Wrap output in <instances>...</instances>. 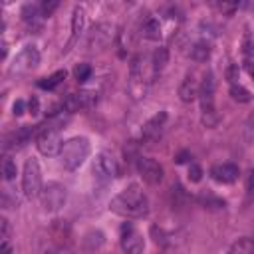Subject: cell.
Returning <instances> with one entry per match:
<instances>
[{
    "label": "cell",
    "mask_w": 254,
    "mask_h": 254,
    "mask_svg": "<svg viewBox=\"0 0 254 254\" xmlns=\"http://www.w3.org/2000/svg\"><path fill=\"white\" fill-rule=\"evenodd\" d=\"M38 64H40V52L36 50V46H24L16 54V58L10 65V73H28V71L36 69Z\"/></svg>",
    "instance_id": "7"
},
{
    "label": "cell",
    "mask_w": 254,
    "mask_h": 254,
    "mask_svg": "<svg viewBox=\"0 0 254 254\" xmlns=\"http://www.w3.org/2000/svg\"><path fill=\"white\" fill-rule=\"evenodd\" d=\"M16 173H18L16 163H14L10 157H6V159L2 161V175H4V179H6V181H12V179L16 177Z\"/></svg>",
    "instance_id": "26"
},
{
    "label": "cell",
    "mask_w": 254,
    "mask_h": 254,
    "mask_svg": "<svg viewBox=\"0 0 254 254\" xmlns=\"http://www.w3.org/2000/svg\"><path fill=\"white\" fill-rule=\"evenodd\" d=\"M0 254H12V246L8 244V240L0 244Z\"/></svg>",
    "instance_id": "36"
},
{
    "label": "cell",
    "mask_w": 254,
    "mask_h": 254,
    "mask_svg": "<svg viewBox=\"0 0 254 254\" xmlns=\"http://www.w3.org/2000/svg\"><path fill=\"white\" fill-rule=\"evenodd\" d=\"M89 157V141L85 137H73L69 141L64 143L60 159L62 165L67 171H75L79 165H83V161Z\"/></svg>",
    "instance_id": "3"
},
{
    "label": "cell",
    "mask_w": 254,
    "mask_h": 254,
    "mask_svg": "<svg viewBox=\"0 0 254 254\" xmlns=\"http://www.w3.org/2000/svg\"><path fill=\"white\" fill-rule=\"evenodd\" d=\"M198 202L202 206H208V208H224V200L218 198V196H212V194H200L198 196Z\"/></svg>",
    "instance_id": "25"
},
{
    "label": "cell",
    "mask_w": 254,
    "mask_h": 254,
    "mask_svg": "<svg viewBox=\"0 0 254 254\" xmlns=\"http://www.w3.org/2000/svg\"><path fill=\"white\" fill-rule=\"evenodd\" d=\"M210 175H212L214 181H218L222 185H230V183H234L238 179L240 171H238V167L234 163H222V165H214L210 169Z\"/></svg>",
    "instance_id": "15"
},
{
    "label": "cell",
    "mask_w": 254,
    "mask_h": 254,
    "mask_svg": "<svg viewBox=\"0 0 254 254\" xmlns=\"http://www.w3.org/2000/svg\"><path fill=\"white\" fill-rule=\"evenodd\" d=\"M73 75L77 81H87L89 75H91V65L89 64H79L75 69H73Z\"/></svg>",
    "instance_id": "27"
},
{
    "label": "cell",
    "mask_w": 254,
    "mask_h": 254,
    "mask_svg": "<svg viewBox=\"0 0 254 254\" xmlns=\"http://www.w3.org/2000/svg\"><path fill=\"white\" fill-rule=\"evenodd\" d=\"M38 111H40V103H38V99H36V97H32V99H30V113H32V115H36Z\"/></svg>",
    "instance_id": "34"
},
{
    "label": "cell",
    "mask_w": 254,
    "mask_h": 254,
    "mask_svg": "<svg viewBox=\"0 0 254 254\" xmlns=\"http://www.w3.org/2000/svg\"><path fill=\"white\" fill-rule=\"evenodd\" d=\"M238 8V4H220V10L222 12H234Z\"/></svg>",
    "instance_id": "37"
},
{
    "label": "cell",
    "mask_w": 254,
    "mask_h": 254,
    "mask_svg": "<svg viewBox=\"0 0 254 254\" xmlns=\"http://www.w3.org/2000/svg\"><path fill=\"white\" fill-rule=\"evenodd\" d=\"M165 123H167V111L155 113V115L143 125V131H141L143 141H145V143H155V141H159L161 135H163Z\"/></svg>",
    "instance_id": "12"
},
{
    "label": "cell",
    "mask_w": 254,
    "mask_h": 254,
    "mask_svg": "<svg viewBox=\"0 0 254 254\" xmlns=\"http://www.w3.org/2000/svg\"><path fill=\"white\" fill-rule=\"evenodd\" d=\"M97 103V93L89 91V89H81L77 93H69L64 101H62V109L67 113H75L79 109H89Z\"/></svg>",
    "instance_id": "8"
},
{
    "label": "cell",
    "mask_w": 254,
    "mask_h": 254,
    "mask_svg": "<svg viewBox=\"0 0 254 254\" xmlns=\"http://www.w3.org/2000/svg\"><path fill=\"white\" fill-rule=\"evenodd\" d=\"M141 34H143V38L153 40V42L161 40V26H159V22H157L155 18L145 20V24H143V28H141Z\"/></svg>",
    "instance_id": "18"
},
{
    "label": "cell",
    "mask_w": 254,
    "mask_h": 254,
    "mask_svg": "<svg viewBox=\"0 0 254 254\" xmlns=\"http://www.w3.org/2000/svg\"><path fill=\"white\" fill-rule=\"evenodd\" d=\"M210 56V44L206 40H200L196 44H192L190 48V58L194 62H206V58Z\"/></svg>",
    "instance_id": "19"
},
{
    "label": "cell",
    "mask_w": 254,
    "mask_h": 254,
    "mask_svg": "<svg viewBox=\"0 0 254 254\" xmlns=\"http://www.w3.org/2000/svg\"><path fill=\"white\" fill-rule=\"evenodd\" d=\"M109 210L125 218H143L149 212V198L139 185H129L109 200Z\"/></svg>",
    "instance_id": "1"
},
{
    "label": "cell",
    "mask_w": 254,
    "mask_h": 254,
    "mask_svg": "<svg viewBox=\"0 0 254 254\" xmlns=\"http://www.w3.org/2000/svg\"><path fill=\"white\" fill-rule=\"evenodd\" d=\"M121 246L125 250V254H141L143 252V236L139 234V230L133 226V222H123L121 226Z\"/></svg>",
    "instance_id": "10"
},
{
    "label": "cell",
    "mask_w": 254,
    "mask_h": 254,
    "mask_svg": "<svg viewBox=\"0 0 254 254\" xmlns=\"http://www.w3.org/2000/svg\"><path fill=\"white\" fill-rule=\"evenodd\" d=\"M189 159H190V153H189V151H183V153H179V155H177V159H175V161L181 165V163H187Z\"/></svg>",
    "instance_id": "35"
},
{
    "label": "cell",
    "mask_w": 254,
    "mask_h": 254,
    "mask_svg": "<svg viewBox=\"0 0 254 254\" xmlns=\"http://www.w3.org/2000/svg\"><path fill=\"white\" fill-rule=\"evenodd\" d=\"M38 131V127H32V125H22L18 127L16 131L8 133L6 139H4V151H10V149H22L26 143H30V139L34 137V133Z\"/></svg>",
    "instance_id": "13"
},
{
    "label": "cell",
    "mask_w": 254,
    "mask_h": 254,
    "mask_svg": "<svg viewBox=\"0 0 254 254\" xmlns=\"http://www.w3.org/2000/svg\"><path fill=\"white\" fill-rule=\"evenodd\" d=\"M42 18H44V14H42V8H40V6H36V4H26V6L22 8V20H24L30 28L38 30V28L42 26Z\"/></svg>",
    "instance_id": "17"
},
{
    "label": "cell",
    "mask_w": 254,
    "mask_h": 254,
    "mask_svg": "<svg viewBox=\"0 0 254 254\" xmlns=\"http://www.w3.org/2000/svg\"><path fill=\"white\" fill-rule=\"evenodd\" d=\"M198 87H200V85L196 83V79H194L192 75H187V77L183 79V83L179 85V97H181V101L190 103L192 99H196Z\"/></svg>",
    "instance_id": "16"
},
{
    "label": "cell",
    "mask_w": 254,
    "mask_h": 254,
    "mask_svg": "<svg viewBox=\"0 0 254 254\" xmlns=\"http://www.w3.org/2000/svg\"><path fill=\"white\" fill-rule=\"evenodd\" d=\"M58 123H62V119L52 117L46 125H40L38 129V137H36V147L42 155L46 157H56L62 153V135H60V127H56Z\"/></svg>",
    "instance_id": "2"
},
{
    "label": "cell",
    "mask_w": 254,
    "mask_h": 254,
    "mask_svg": "<svg viewBox=\"0 0 254 254\" xmlns=\"http://www.w3.org/2000/svg\"><path fill=\"white\" fill-rule=\"evenodd\" d=\"M64 79H65V71L60 69V71H56V73H52V75L40 79V81H38V87H42V89H56Z\"/></svg>",
    "instance_id": "20"
},
{
    "label": "cell",
    "mask_w": 254,
    "mask_h": 254,
    "mask_svg": "<svg viewBox=\"0 0 254 254\" xmlns=\"http://www.w3.org/2000/svg\"><path fill=\"white\" fill-rule=\"evenodd\" d=\"M24 111H26V103H24V99H16L14 105H12V113L18 117V115H22Z\"/></svg>",
    "instance_id": "32"
},
{
    "label": "cell",
    "mask_w": 254,
    "mask_h": 254,
    "mask_svg": "<svg viewBox=\"0 0 254 254\" xmlns=\"http://www.w3.org/2000/svg\"><path fill=\"white\" fill-rule=\"evenodd\" d=\"M167 60H169V54H167L165 48L155 50V54H153V73L161 71V69L167 65Z\"/></svg>",
    "instance_id": "24"
},
{
    "label": "cell",
    "mask_w": 254,
    "mask_h": 254,
    "mask_svg": "<svg viewBox=\"0 0 254 254\" xmlns=\"http://www.w3.org/2000/svg\"><path fill=\"white\" fill-rule=\"evenodd\" d=\"M244 137L248 143H254V113L248 117L246 121V127H244Z\"/></svg>",
    "instance_id": "29"
},
{
    "label": "cell",
    "mask_w": 254,
    "mask_h": 254,
    "mask_svg": "<svg viewBox=\"0 0 254 254\" xmlns=\"http://www.w3.org/2000/svg\"><path fill=\"white\" fill-rule=\"evenodd\" d=\"M67 198V190L64 185L60 183H48L44 189H42V194H40V200H42V206L48 210V212H56L64 206Z\"/></svg>",
    "instance_id": "6"
},
{
    "label": "cell",
    "mask_w": 254,
    "mask_h": 254,
    "mask_svg": "<svg viewBox=\"0 0 254 254\" xmlns=\"http://www.w3.org/2000/svg\"><path fill=\"white\" fill-rule=\"evenodd\" d=\"M248 189H250V192L254 194V169L250 171V177H248Z\"/></svg>",
    "instance_id": "38"
},
{
    "label": "cell",
    "mask_w": 254,
    "mask_h": 254,
    "mask_svg": "<svg viewBox=\"0 0 254 254\" xmlns=\"http://www.w3.org/2000/svg\"><path fill=\"white\" fill-rule=\"evenodd\" d=\"M0 226H2V234H0V238H2V242H6V240L10 238V222H8L6 218H2V220H0Z\"/></svg>",
    "instance_id": "33"
},
{
    "label": "cell",
    "mask_w": 254,
    "mask_h": 254,
    "mask_svg": "<svg viewBox=\"0 0 254 254\" xmlns=\"http://www.w3.org/2000/svg\"><path fill=\"white\" fill-rule=\"evenodd\" d=\"M137 171L147 185H159L163 181V167L155 159L139 157L137 159Z\"/></svg>",
    "instance_id": "11"
},
{
    "label": "cell",
    "mask_w": 254,
    "mask_h": 254,
    "mask_svg": "<svg viewBox=\"0 0 254 254\" xmlns=\"http://www.w3.org/2000/svg\"><path fill=\"white\" fill-rule=\"evenodd\" d=\"M230 95H232V99H234V101H238V103H248V101L252 99L250 91H248L246 87H242L240 83L230 85Z\"/></svg>",
    "instance_id": "23"
},
{
    "label": "cell",
    "mask_w": 254,
    "mask_h": 254,
    "mask_svg": "<svg viewBox=\"0 0 254 254\" xmlns=\"http://www.w3.org/2000/svg\"><path fill=\"white\" fill-rule=\"evenodd\" d=\"M226 79H228L230 85H236L238 83V65H230L226 69Z\"/></svg>",
    "instance_id": "31"
},
{
    "label": "cell",
    "mask_w": 254,
    "mask_h": 254,
    "mask_svg": "<svg viewBox=\"0 0 254 254\" xmlns=\"http://www.w3.org/2000/svg\"><path fill=\"white\" fill-rule=\"evenodd\" d=\"M93 173L99 181H111L119 175V167H117V161L111 153H99L93 161Z\"/></svg>",
    "instance_id": "9"
},
{
    "label": "cell",
    "mask_w": 254,
    "mask_h": 254,
    "mask_svg": "<svg viewBox=\"0 0 254 254\" xmlns=\"http://www.w3.org/2000/svg\"><path fill=\"white\" fill-rule=\"evenodd\" d=\"M58 6H60V2H58V0H50V2L46 0V2H42V4H40V8H42V14H44V16H52V12H54Z\"/></svg>",
    "instance_id": "30"
},
{
    "label": "cell",
    "mask_w": 254,
    "mask_h": 254,
    "mask_svg": "<svg viewBox=\"0 0 254 254\" xmlns=\"http://www.w3.org/2000/svg\"><path fill=\"white\" fill-rule=\"evenodd\" d=\"M189 179H190L192 183H198V181L202 179V169H200L196 163H190V165H189Z\"/></svg>",
    "instance_id": "28"
},
{
    "label": "cell",
    "mask_w": 254,
    "mask_h": 254,
    "mask_svg": "<svg viewBox=\"0 0 254 254\" xmlns=\"http://www.w3.org/2000/svg\"><path fill=\"white\" fill-rule=\"evenodd\" d=\"M250 73H252V77H254V67H252V69H250Z\"/></svg>",
    "instance_id": "39"
},
{
    "label": "cell",
    "mask_w": 254,
    "mask_h": 254,
    "mask_svg": "<svg viewBox=\"0 0 254 254\" xmlns=\"http://www.w3.org/2000/svg\"><path fill=\"white\" fill-rule=\"evenodd\" d=\"M42 171L36 159H28L24 165V175H22V190L28 198H36L42 194Z\"/></svg>",
    "instance_id": "5"
},
{
    "label": "cell",
    "mask_w": 254,
    "mask_h": 254,
    "mask_svg": "<svg viewBox=\"0 0 254 254\" xmlns=\"http://www.w3.org/2000/svg\"><path fill=\"white\" fill-rule=\"evenodd\" d=\"M198 99H200V111H202V123L206 127H214L218 123V113L214 109V77L208 71L198 87Z\"/></svg>",
    "instance_id": "4"
},
{
    "label": "cell",
    "mask_w": 254,
    "mask_h": 254,
    "mask_svg": "<svg viewBox=\"0 0 254 254\" xmlns=\"http://www.w3.org/2000/svg\"><path fill=\"white\" fill-rule=\"evenodd\" d=\"M83 22H85V14H83V8H75L73 10V16H71V40H75L79 36V32L83 30Z\"/></svg>",
    "instance_id": "22"
},
{
    "label": "cell",
    "mask_w": 254,
    "mask_h": 254,
    "mask_svg": "<svg viewBox=\"0 0 254 254\" xmlns=\"http://www.w3.org/2000/svg\"><path fill=\"white\" fill-rule=\"evenodd\" d=\"M111 38H113V28L109 24H97L89 32L87 46H89V50H103L109 46Z\"/></svg>",
    "instance_id": "14"
},
{
    "label": "cell",
    "mask_w": 254,
    "mask_h": 254,
    "mask_svg": "<svg viewBox=\"0 0 254 254\" xmlns=\"http://www.w3.org/2000/svg\"><path fill=\"white\" fill-rule=\"evenodd\" d=\"M228 254H254V240L252 238H240L230 246Z\"/></svg>",
    "instance_id": "21"
}]
</instances>
